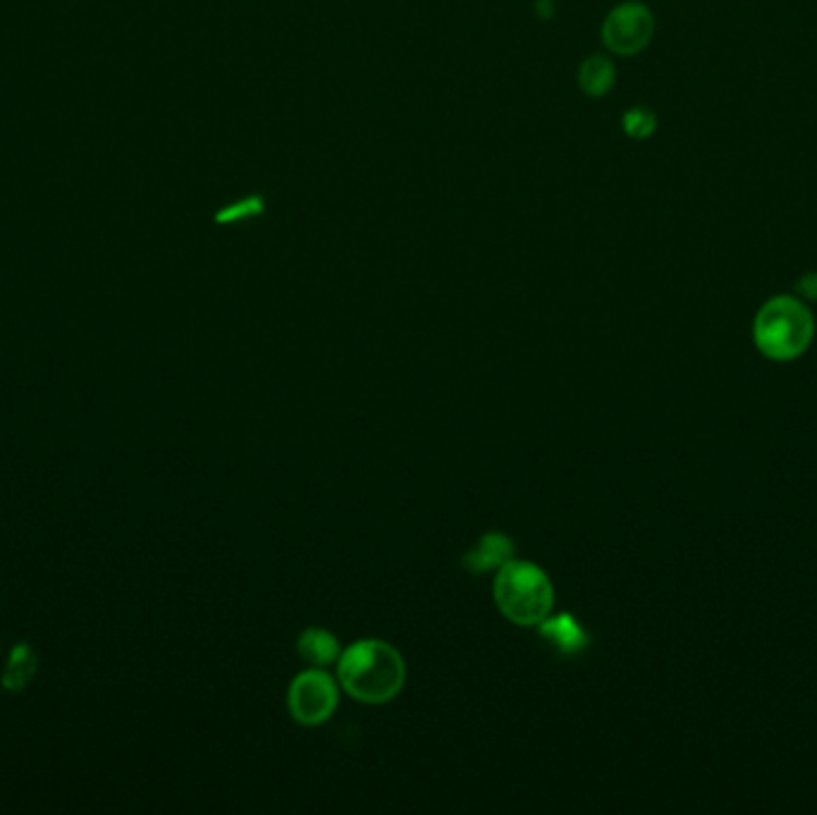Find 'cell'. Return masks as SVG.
I'll return each instance as SVG.
<instances>
[{
	"mask_svg": "<svg viewBox=\"0 0 817 815\" xmlns=\"http://www.w3.org/2000/svg\"><path fill=\"white\" fill-rule=\"evenodd\" d=\"M297 653L313 667H328L340 660V643L330 631L321 627H309L301 631L297 641Z\"/></svg>",
	"mask_w": 817,
	"mask_h": 815,
	"instance_id": "ba28073f",
	"label": "cell"
},
{
	"mask_svg": "<svg viewBox=\"0 0 817 815\" xmlns=\"http://www.w3.org/2000/svg\"><path fill=\"white\" fill-rule=\"evenodd\" d=\"M337 698L340 694H337L335 679L321 667H311L292 679L287 691V708L299 725L316 727L330 720L337 708Z\"/></svg>",
	"mask_w": 817,
	"mask_h": 815,
	"instance_id": "277c9868",
	"label": "cell"
},
{
	"mask_svg": "<svg viewBox=\"0 0 817 815\" xmlns=\"http://www.w3.org/2000/svg\"><path fill=\"white\" fill-rule=\"evenodd\" d=\"M495 603L509 622L519 627H536L550 615L555 588L550 576L533 562L509 560L497 569Z\"/></svg>",
	"mask_w": 817,
	"mask_h": 815,
	"instance_id": "7a4b0ae2",
	"label": "cell"
},
{
	"mask_svg": "<svg viewBox=\"0 0 817 815\" xmlns=\"http://www.w3.org/2000/svg\"><path fill=\"white\" fill-rule=\"evenodd\" d=\"M813 337V316L794 297L770 299L755 318V342L772 359H794Z\"/></svg>",
	"mask_w": 817,
	"mask_h": 815,
	"instance_id": "3957f363",
	"label": "cell"
},
{
	"mask_svg": "<svg viewBox=\"0 0 817 815\" xmlns=\"http://www.w3.org/2000/svg\"><path fill=\"white\" fill-rule=\"evenodd\" d=\"M657 118L653 110L648 108H631L624 115V132L634 139H645L655 132Z\"/></svg>",
	"mask_w": 817,
	"mask_h": 815,
	"instance_id": "30bf717a",
	"label": "cell"
},
{
	"mask_svg": "<svg viewBox=\"0 0 817 815\" xmlns=\"http://www.w3.org/2000/svg\"><path fill=\"white\" fill-rule=\"evenodd\" d=\"M801 292L806 294V297H813V299H817V273H810V275H806V278L801 280Z\"/></svg>",
	"mask_w": 817,
	"mask_h": 815,
	"instance_id": "8fae6325",
	"label": "cell"
},
{
	"mask_svg": "<svg viewBox=\"0 0 817 815\" xmlns=\"http://www.w3.org/2000/svg\"><path fill=\"white\" fill-rule=\"evenodd\" d=\"M514 555V543L509 541L505 533H485L469 553L464 555V569L471 574H485L493 572L507 565Z\"/></svg>",
	"mask_w": 817,
	"mask_h": 815,
	"instance_id": "8992f818",
	"label": "cell"
},
{
	"mask_svg": "<svg viewBox=\"0 0 817 815\" xmlns=\"http://www.w3.org/2000/svg\"><path fill=\"white\" fill-rule=\"evenodd\" d=\"M337 679L342 689L356 701L368 706L392 701L407 679L402 653L392 643L380 639H361L337 660Z\"/></svg>",
	"mask_w": 817,
	"mask_h": 815,
	"instance_id": "6da1fadb",
	"label": "cell"
},
{
	"mask_svg": "<svg viewBox=\"0 0 817 815\" xmlns=\"http://www.w3.org/2000/svg\"><path fill=\"white\" fill-rule=\"evenodd\" d=\"M538 631L540 636H543L550 646H555L562 655H576L588 646L586 629H583L571 615H559L555 620H548V617H545V620L538 624Z\"/></svg>",
	"mask_w": 817,
	"mask_h": 815,
	"instance_id": "52a82bcc",
	"label": "cell"
},
{
	"mask_svg": "<svg viewBox=\"0 0 817 815\" xmlns=\"http://www.w3.org/2000/svg\"><path fill=\"white\" fill-rule=\"evenodd\" d=\"M614 84V65L602 55H593V58L583 60L579 70V87L586 91L588 96L598 98L605 96Z\"/></svg>",
	"mask_w": 817,
	"mask_h": 815,
	"instance_id": "9c48e42d",
	"label": "cell"
},
{
	"mask_svg": "<svg viewBox=\"0 0 817 815\" xmlns=\"http://www.w3.org/2000/svg\"><path fill=\"white\" fill-rule=\"evenodd\" d=\"M655 32L653 12L641 3L617 5L605 24H602V39L612 53L636 55L650 44Z\"/></svg>",
	"mask_w": 817,
	"mask_h": 815,
	"instance_id": "5b68a950",
	"label": "cell"
}]
</instances>
